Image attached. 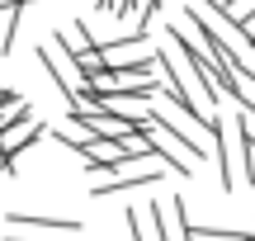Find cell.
<instances>
[{
    "instance_id": "1",
    "label": "cell",
    "mask_w": 255,
    "mask_h": 241,
    "mask_svg": "<svg viewBox=\"0 0 255 241\" xmlns=\"http://www.w3.org/2000/svg\"><path fill=\"white\" fill-rule=\"evenodd\" d=\"M38 62H43V71L52 76V85L62 90V100H66V104H76L85 90H90V81L76 71V62L66 57V47L57 43V38H43V43H38Z\"/></svg>"
},
{
    "instance_id": "2",
    "label": "cell",
    "mask_w": 255,
    "mask_h": 241,
    "mask_svg": "<svg viewBox=\"0 0 255 241\" xmlns=\"http://www.w3.org/2000/svg\"><path fill=\"white\" fill-rule=\"evenodd\" d=\"M208 137L218 142V180L227 194H237V185H246V161H241V132H232L227 123L213 114L208 123Z\"/></svg>"
},
{
    "instance_id": "3",
    "label": "cell",
    "mask_w": 255,
    "mask_h": 241,
    "mask_svg": "<svg viewBox=\"0 0 255 241\" xmlns=\"http://www.w3.org/2000/svg\"><path fill=\"white\" fill-rule=\"evenodd\" d=\"M146 223H151L156 241H189V204L180 194L175 199H146L142 204Z\"/></svg>"
},
{
    "instance_id": "4",
    "label": "cell",
    "mask_w": 255,
    "mask_h": 241,
    "mask_svg": "<svg viewBox=\"0 0 255 241\" xmlns=\"http://www.w3.org/2000/svg\"><path fill=\"white\" fill-rule=\"evenodd\" d=\"M146 123H151L161 137H170L175 147H180L184 156L194 161V166H203V161H208V147H203V137H199V132H189V128H184V123L175 119L170 109H146Z\"/></svg>"
},
{
    "instance_id": "5",
    "label": "cell",
    "mask_w": 255,
    "mask_h": 241,
    "mask_svg": "<svg viewBox=\"0 0 255 241\" xmlns=\"http://www.w3.org/2000/svg\"><path fill=\"white\" fill-rule=\"evenodd\" d=\"M5 227H14V232H38V237H47V232L76 237L81 232V223L66 218V213H5Z\"/></svg>"
},
{
    "instance_id": "6",
    "label": "cell",
    "mask_w": 255,
    "mask_h": 241,
    "mask_svg": "<svg viewBox=\"0 0 255 241\" xmlns=\"http://www.w3.org/2000/svg\"><path fill=\"white\" fill-rule=\"evenodd\" d=\"M109 180H100V185L90 189L95 199H109V194H123V189H142V185H156V180L165 175V166H151V170H132V175H123V170H104Z\"/></svg>"
},
{
    "instance_id": "7",
    "label": "cell",
    "mask_w": 255,
    "mask_h": 241,
    "mask_svg": "<svg viewBox=\"0 0 255 241\" xmlns=\"http://www.w3.org/2000/svg\"><path fill=\"white\" fill-rule=\"evenodd\" d=\"M38 137H43V123L28 114V119H19V123H9V128H0V151L14 161L19 151H24V147H33Z\"/></svg>"
},
{
    "instance_id": "8",
    "label": "cell",
    "mask_w": 255,
    "mask_h": 241,
    "mask_svg": "<svg viewBox=\"0 0 255 241\" xmlns=\"http://www.w3.org/2000/svg\"><path fill=\"white\" fill-rule=\"evenodd\" d=\"M28 100L24 95H14V90H5V100H0V128H9V123H19V119H28Z\"/></svg>"
},
{
    "instance_id": "9",
    "label": "cell",
    "mask_w": 255,
    "mask_h": 241,
    "mask_svg": "<svg viewBox=\"0 0 255 241\" xmlns=\"http://www.w3.org/2000/svg\"><path fill=\"white\" fill-rule=\"evenodd\" d=\"M123 227H128V237H132V241H156L151 223L142 218V208H123Z\"/></svg>"
},
{
    "instance_id": "10",
    "label": "cell",
    "mask_w": 255,
    "mask_h": 241,
    "mask_svg": "<svg viewBox=\"0 0 255 241\" xmlns=\"http://www.w3.org/2000/svg\"><path fill=\"white\" fill-rule=\"evenodd\" d=\"M5 241H52V237H24V232H9ZM66 241H71V237H66Z\"/></svg>"
},
{
    "instance_id": "11",
    "label": "cell",
    "mask_w": 255,
    "mask_h": 241,
    "mask_svg": "<svg viewBox=\"0 0 255 241\" xmlns=\"http://www.w3.org/2000/svg\"><path fill=\"white\" fill-rule=\"evenodd\" d=\"M237 24H241V19H237ZM241 28H246V33H251V43H255V19H246V24H241Z\"/></svg>"
},
{
    "instance_id": "12",
    "label": "cell",
    "mask_w": 255,
    "mask_h": 241,
    "mask_svg": "<svg viewBox=\"0 0 255 241\" xmlns=\"http://www.w3.org/2000/svg\"><path fill=\"white\" fill-rule=\"evenodd\" d=\"M24 5H33V0H24Z\"/></svg>"
},
{
    "instance_id": "13",
    "label": "cell",
    "mask_w": 255,
    "mask_h": 241,
    "mask_svg": "<svg viewBox=\"0 0 255 241\" xmlns=\"http://www.w3.org/2000/svg\"><path fill=\"white\" fill-rule=\"evenodd\" d=\"M0 100H5V90H0Z\"/></svg>"
}]
</instances>
